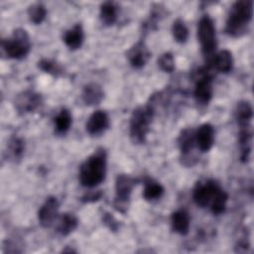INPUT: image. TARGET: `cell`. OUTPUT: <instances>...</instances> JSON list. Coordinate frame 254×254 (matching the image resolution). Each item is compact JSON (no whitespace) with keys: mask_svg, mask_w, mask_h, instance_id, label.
Listing matches in <instances>:
<instances>
[{"mask_svg":"<svg viewBox=\"0 0 254 254\" xmlns=\"http://www.w3.org/2000/svg\"><path fill=\"white\" fill-rule=\"evenodd\" d=\"M106 174V153L99 148L80 166L79 182L83 187L94 188L101 184Z\"/></svg>","mask_w":254,"mask_h":254,"instance_id":"obj_1","label":"cell"},{"mask_svg":"<svg viewBox=\"0 0 254 254\" xmlns=\"http://www.w3.org/2000/svg\"><path fill=\"white\" fill-rule=\"evenodd\" d=\"M253 15V2L251 0L236 1L228 15L225 32L234 38L241 37L247 31Z\"/></svg>","mask_w":254,"mask_h":254,"instance_id":"obj_2","label":"cell"},{"mask_svg":"<svg viewBox=\"0 0 254 254\" xmlns=\"http://www.w3.org/2000/svg\"><path fill=\"white\" fill-rule=\"evenodd\" d=\"M154 115V108L150 105L136 108L130 118V138L135 144H142L146 141L150 130V124Z\"/></svg>","mask_w":254,"mask_h":254,"instance_id":"obj_3","label":"cell"},{"mask_svg":"<svg viewBox=\"0 0 254 254\" xmlns=\"http://www.w3.org/2000/svg\"><path fill=\"white\" fill-rule=\"evenodd\" d=\"M2 51L10 59L20 60L25 58L31 48L30 37L26 30L16 29L9 39H4L1 42Z\"/></svg>","mask_w":254,"mask_h":254,"instance_id":"obj_4","label":"cell"},{"mask_svg":"<svg viewBox=\"0 0 254 254\" xmlns=\"http://www.w3.org/2000/svg\"><path fill=\"white\" fill-rule=\"evenodd\" d=\"M197 38L200 44L202 54L210 59L216 49V35L215 27L212 19L208 15L200 18L197 25Z\"/></svg>","mask_w":254,"mask_h":254,"instance_id":"obj_5","label":"cell"},{"mask_svg":"<svg viewBox=\"0 0 254 254\" xmlns=\"http://www.w3.org/2000/svg\"><path fill=\"white\" fill-rule=\"evenodd\" d=\"M136 185V180L128 175H118L115 181V199L114 207L116 210L125 213L127 211L128 202L132 193V190Z\"/></svg>","mask_w":254,"mask_h":254,"instance_id":"obj_6","label":"cell"},{"mask_svg":"<svg viewBox=\"0 0 254 254\" xmlns=\"http://www.w3.org/2000/svg\"><path fill=\"white\" fill-rule=\"evenodd\" d=\"M219 189L220 187L214 181L207 180L203 183L199 182L193 189V201L199 207H206L210 205Z\"/></svg>","mask_w":254,"mask_h":254,"instance_id":"obj_7","label":"cell"},{"mask_svg":"<svg viewBox=\"0 0 254 254\" xmlns=\"http://www.w3.org/2000/svg\"><path fill=\"white\" fill-rule=\"evenodd\" d=\"M42 103V97L39 93L31 90L19 93L14 101L16 110L21 113H29L36 110Z\"/></svg>","mask_w":254,"mask_h":254,"instance_id":"obj_8","label":"cell"},{"mask_svg":"<svg viewBox=\"0 0 254 254\" xmlns=\"http://www.w3.org/2000/svg\"><path fill=\"white\" fill-rule=\"evenodd\" d=\"M60 203L56 196H49L42 204L38 211L39 222L43 227H50L53 225L58 216Z\"/></svg>","mask_w":254,"mask_h":254,"instance_id":"obj_9","label":"cell"},{"mask_svg":"<svg viewBox=\"0 0 254 254\" xmlns=\"http://www.w3.org/2000/svg\"><path fill=\"white\" fill-rule=\"evenodd\" d=\"M212 97V79L208 73L202 74L194 87V98L199 104H207Z\"/></svg>","mask_w":254,"mask_h":254,"instance_id":"obj_10","label":"cell"},{"mask_svg":"<svg viewBox=\"0 0 254 254\" xmlns=\"http://www.w3.org/2000/svg\"><path fill=\"white\" fill-rule=\"evenodd\" d=\"M195 145L201 152H207L211 149L214 142V129L212 125L204 123L198 127L194 133Z\"/></svg>","mask_w":254,"mask_h":254,"instance_id":"obj_11","label":"cell"},{"mask_svg":"<svg viewBox=\"0 0 254 254\" xmlns=\"http://www.w3.org/2000/svg\"><path fill=\"white\" fill-rule=\"evenodd\" d=\"M149 58L150 52L144 42H138L127 52V59L134 68L143 67Z\"/></svg>","mask_w":254,"mask_h":254,"instance_id":"obj_12","label":"cell"},{"mask_svg":"<svg viewBox=\"0 0 254 254\" xmlns=\"http://www.w3.org/2000/svg\"><path fill=\"white\" fill-rule=\"evenodd\" d=\"M109 126V118L106 112L102 110H97L93 112L85 125L86 131L90 135H98L104 132Z\"/></svg>","mask_w":254,"mask_h":254,"instance_id":"obj_13","label":"cell"},{"mask_svg":"<svg viewBox=\"0 0 254 254\" xmlns=\"http://www.w3.org/2000/svg\"><path fill=\"white\" fill-rule=\"evenodd\" d=\"M208 66L216 69L219 72L227 73L232 69L233 59L232 55L227 50H222L208 59Z\"/></svg>","mask_w":254,"mask_h":254,"instance_id":"obj_14","label":"cell"},{"mask_svg":"<svg viewBox=\"0 0 254 254\" xmlns=\"http://www.w3.org/2000/svg\"><path fill=\"white\" fill-rule=\"evenodd\" d=\"M238 140H239V148H240V160L242 162H247L251 153V146H252L251 125L240 127Z\"/></svg>","mask_w":254,"mask_h":254,"instance_id":"obj_15","label":"cell"},{"mask_svg":"<svg viewBox=\"0 0 254 254\" xmlns=\"http://www.w3.org/2000/svg\"><path fill=\"white\" fill-rule=\"evenodd\" d=\"M171 222H172V228L175 232L181 235L188 234L190 229V217L187 210L179 209L173 212L171 217Z\"/></svg>","mask_w":254,"mask_h":254,"instance_id":"obj_16","label":"cell"},{"mask_svg":"<svg viewBox=\"0 0 254 254\" xmlns=\"http://www.w3.org/2000/svg\"><path fill=\"white\" fill-rule=\"evenodd\" d=\"M104 92L97 83H88L83 87L81 98L86 105H96L101 102Z\"/></svg>","mask_w":254,"mask_h":254,"instance_id":"obj_17","label":"cell"},{"mask_svg":"<svg viewBox=\"0 0 254 254\" xmlns=\"http://www.w3.org/2000/svg\"><path fill=\"white\" fill-rule=\"evenodd\" d=\"M84 39L83 29L80 24L74 25L71 29L67 30L64 36V42L70 50H76L81 47Z\"/></svg>","mask_w":254,"mask_h":254,"instance_id":"obj_18","label":"cell"},{"mask_svg":"<svg viewBox=\"0 0 254 254\" xmlns=\"http://www.w3.org/2000/svg\"><path fill=\"white\" fill-rule=\"evenodd\" d=\"M234 116L239 127L251 125V120L253 116L252 106L248 101H240L237 103Z\"/></svg>","mask_w":254,"mask_h":254,"instance_id":"obj_19","label":"cell"},{"mask_svg":"<svg viewBox=\"0 0 254 254\" xmlns=\"http://www.w3.org/2000/svg\"><path fill=\"white\" fill-rule=\"evenodd\" d=\"M163 186L151 178H145L143 196L146 200L152 201L160 198L164 193Z\"/></svg>","mask_w":254,"mask_h":254,"instance_id":"obj_20","label":"cell"},{"mask_svg":"<svg viewBox=\"0 0 254 254\" xmlns=\"http://www.w3.org/2000/svg\"><path fill=\"white\" fill-rule=\"evenodd\" d=\"M25 151L24 140L20 137H12L7 144V158L10 161L17 162L22 159Z\"/></svg>","mask_w":254,"mask_h":254,"instance_id":"obj_21","label":"cell"},{"mask_svg":"<svg viewBox=\"0 0 254 254\" xmlns=\"http://www.w3.org/2000/svg\"><path fill=\"white\" fill-rule=\"evenodd\" d=\"M194 131L190 128H187L182 131L181 135L179 136V147L181 153L184 156H189L190 153L193 150L195 145V138H194Z\"/></svg>","mask_w":254,"mask_h":254,"instance_id":"obj_22","label":"cell"},{"mask_svg":"<svg viewBox=\"0 0 254 254\" xmlns=\"http://www.w3.org/2000/svg\"><path fill=\"white\" fill-rule=\"evenodd\" d=\"M77 224H78V220L76 216L72 213L66 212L61 216L57 226V230L62 235L66 236L77 227Z\"/></svg>","mask_w":254,"mask_h":254,"instance_id":"obj_23","label":"cell"},{"mask_svg":"<svg viewBox=\"0 0 254 254\" xmlns=\"http://www.w3.org/2000/svg\"><path fill=\"white\" fill-rule=\"evenodd\" d=\"M118 8L114 2L107 1L101 4L100 6V19L101 22L107 26H110L115 23L117 19Z\"/></svg>","mask_w":254,"mask_h":254,"instance_id":"obj_24","label":"cell"},{"mask_svg":"<svg viewBox=\"0 0 254 254\" xmlns=\"http://www.w3.org/2000/svg\"><path fill=\"white\" fill-rule=\"evenodd\" d=\"M71 125V115L67 109H62L55 118V128L58 134H64Z\"/></svg>","mask_w":254,"mask_h":254,"instance_id":"obj_25","label":"cell"},{"mask_svg":"<svg viewBox=\"0 0 254 254\" xmlns=\"http://www.w3.org/2000/svg\"><path fill=\"white\" fill-rule=\"evenodd\" d=\"M228 195L227 193L220 188L218 191L216 192L213 200L210 203V209L213 214H220L224 212L226 208V202H227Z\"/></svg>","mask_w":254,"mask_h":254,"instance_id":"obj_26","label":"cell"},{"mask_svg":"<svg viewBox=\"0 0 254 254\" xmlns=\"http://www.w3.org/2000/svg\"><path fill=\"white\" fill-rule=\"evenodd\" d=\"M28 16L32 23L41 24L47 16L46 7L41 3H35L28 8Z\"/></svg>","mask_w":254,"mask_h":254,"instance_id":"obj_27","label":"cell"},{"mask_svg":"<svg viewBox=\"0 0 254 254\" xmlns=\"http://www.w3.org/2000/svg\"><path fill=\"white\" fill-rule=\"evenodd\" d=\"M173 37L178 43H185L189 37V30L182 19H177L174 21L172 26Z\"/></svg>","mask_w":254,"mask_h":254,"instance_id":"obj_28","label":"cell"},{"mask_svg":"<svg viewBox=\"0 0 254 254\" xmlns=\"http://www.w3.org/2000/svg\"><path fill=\"white\" fill-rule=\"evenodd\" d=\"M38 66H39V68H41L42 70H44L47 73H50L53 76H59L63 72V69L59 64H57L56 62H54L52 60H48V59L41 60L38 63Z\"/></svg>","mask_w":254,"mask_h":254,"instance_id":"obj_29","label":"cell"},{"mask_svg":"<svg viewBox=\"0 0 254 254\" xmlns=\"http://www.w3.org/2000/svg\"><path fill=\"white\" fill-rule=\"evenodd\" d=\"M159 67L165 72H172L175 69V61L171 53H164L158 59Z\"/></svg>","mask_w":254,"mask_h":254,"instance_id":"obj_30","label":"cell"},{"mask_svg":"<svg viewBox=\"0 0 254 254\" xmlns=\"http://www.w3.org/2000/svg\"><path fill=\"white\" fill-rule=\"evenodd\" d=\"M102 221L103 223L112 231H116L119 228V223L118 221L115 219L114 216H112L110 213L105 212L102 216Z\"/></svg>","mask_w":254,"mask_h":254,"instance_id":"obj_31","label":"cell"},{"mask_svg":"<svg viewBox=\"0 0 254 254\" xmlns=\"http://www.w3.org/2000/svg\"><path fill=\"white\" fill-rule=\"evenodd\" d=\"M102 195V191L98 190V191H91V192H88V193H85L82 197H81V200L83 202H93V201H96L98 200Z\"/></svg>","mask_w":254,"mask_h":254,"instance_id":"obj_32","label":"cell"}]
</instances>
